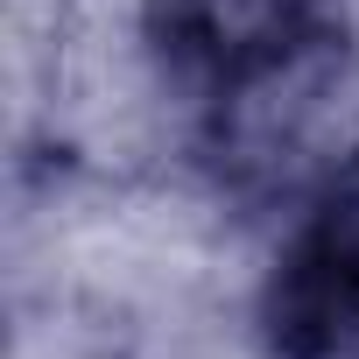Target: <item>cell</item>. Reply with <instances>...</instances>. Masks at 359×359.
Here are the masks:
<instances>
[{
    "mask_svg": "<svg viewBox=\"0 0 359 359\" xmlns=\"http://www.w3.org/2000/svg\"><path fill=\"white\" fill-rule=\"evenodd\" d=\"M141 36L191 99H219L324 43H345V8L338 0H148Z\"/></svg>",
    "mask_w": 359,
    "mask_h": 359,
    "instance_id": "obj_2",
    "label": "cell"
},
{
    "mask_svg": "<svg viewBox=\"0 0 359 359\" xmlns=\"http://www.w3.org/2000/svg\"><path fill=\"white\" fill-rule=\"evenodd\" d=\"M261 324L275 359H359V148L282 247Z\"/></svg>",
    "mask_w": 359,
    "mask_h": 359,
    "instance_id": "obj_3",
    "label": "cell"
},
{
    "mask_svg": "<svg viewBox=\"0 0 359 359\" xmlns=\"http://www.w3.org/2000/svg\"><path fill=\"white\" fill-rule=\"evenodd\" d=\"M359 71L345 43H324L240 92L205 99V162L233 198L324 191L359 148Z\"/></svg>",
    "mask_w": 359,
    "mask_h": 359,
    "instance_id": "obj_1",
    "label": "cell"
}]
</instances>
